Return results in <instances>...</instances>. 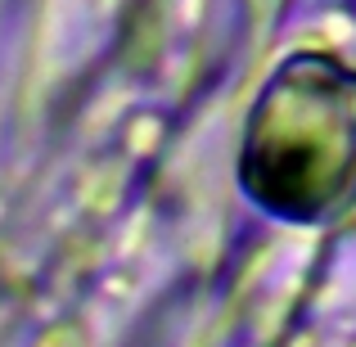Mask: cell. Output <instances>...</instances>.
I'll return each mask as SVG.
<instances>
[{
	"mask_svg": "<svg viewBox=\"0 0 356 347\" xmlns=\"http://www.w3.org/2000/svg\"><path fill=\"white\" fill-rule=\"evenodd\" d=\"M239 190L293 226H325L352 208L356 68L316 50L280 63L243 127Z\"/></svg>",
	"mask_w": 356,
	"mask_h": 347,
	"instance_id": "obj_1",
	"label": "cell"
}]
</instances>
